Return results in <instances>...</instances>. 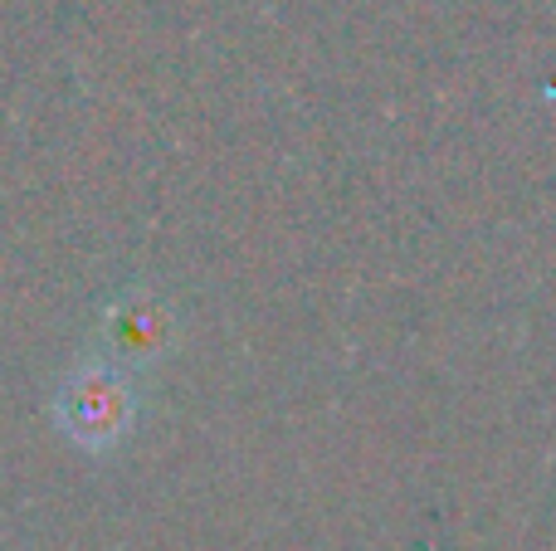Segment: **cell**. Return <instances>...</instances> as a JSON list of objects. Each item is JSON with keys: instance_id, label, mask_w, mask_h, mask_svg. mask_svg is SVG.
Masks as SVG:
<instances>
[{"instance_id": "obj_1", "label": "cell", "mask_w": 556, "mask_h": 551, "mask_svg": "<svg viewBox=\"0 0 556 551\" xmlns=\"http://www.w3.org/2000/svg\"><path fill=\"white\" fill-rule=\"evenodd\" d=\"M54 420L84 454H113L137 420V376L117 357H84L54 390Z\"/></svg>"}, {"instance_id": "obj_2", "label": "cell", "mask_w": 556, "mask_h": 551, "mask_svg": "<svg viewBox=\"0 0 556 551\" xmlns=\"http://www.w3.org/2000/svg\"><path fill=\"white\" fill-rule=\"evenodd\" d=\"M166 332H172V312L152 298V293H127L113 312H108V357L127 361H152L166 347Z\"/></svg>"}]
</instances>
